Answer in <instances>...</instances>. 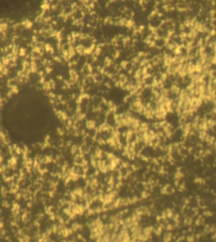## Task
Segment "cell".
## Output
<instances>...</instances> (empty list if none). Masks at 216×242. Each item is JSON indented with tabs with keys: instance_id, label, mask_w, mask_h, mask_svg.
<instances>
[{
	"instance_id": "6da1fadb",
	"label": "cell",
	"mask_w": 216,
	"mask_h": 242,
	"mask_svg": "<svg viewBox=\"0 0 216 242\" xmlns=\"http://www.w3.org/2000/svg\"><path fill=\"white\" fill-rule=\"evenodd\" d=\"M2 124L14 141L34 143L46 136L53 127V108L41 91L23 90L6 103L2 111Z\"/></svg>"
},
{
	"instance_id": "7a4b0ae2",
	"label": "cell",
	"mask_w": 216,
	"mask_h": 242,
	"mask_svg": "<svg viewBox=\"0 0 216 242\" xmlns=\"http://www.w3.org/2000/svg\"><path fill=\"white\" fill-rule=\"evenodd\" d=\"M139 141V137H138L137 133L135 131H130L127 134V142L128 145H133Z\"/></svg>"
}]
</instances>
